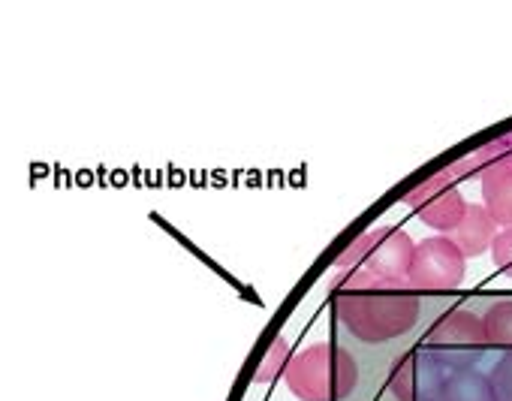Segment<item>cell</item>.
Wrapping results in <instances>:
<instances>
[{
  "label": "cell",
  "instance_id": "cell-1",
  "mask_svg": "<svg viewBox=\"0 0 512 401\" xmlns=\"http://www.w3.org/2000/svg\"><path fill=\"white\" fill-rule=\"evenodd\" d=\"M332 308L341 326L365 344H386L419 320V293L407 281H383L371 272H338Z\"/></svg>",
  "mask_w": 512,
  "mask_h": 401
},
{
  "label": "cell",
  "instance_id": "cell-2",
  "mask_svg": "<svg viewBox=\"0 0 512 401\" xmlns=\"http://www.w3.org/2000/svg\"><path fill=\"white\" fill-rule=\"evenodd\" d=\"M284 383L299 401H344L359 383V365L350 350L317 341L290 359Z\"/></svg>",
  "mask_w": 512,
  "mask_h": 401
},
{
  "label": "cell",
  "instance_id": "cell-3",
  "mask_svg": "<svg viewBox=\"0 0 512 401\" xmlns=\"http://www.w3.org/2000/svg\"><path fill=\"white\" fill-rule=\"evenodd\" d=\"M416 242L395 227H374L359 233L335 260L338 272H371L383 281H407Z\"/></svg>",
  "mask_w": 512,
  "mask_h": 401
},
{
  "label": "cell",
  "instance_id": "cell-4",
  "mask_svg": "<svg viewBox=\"0 0 512 401\" xmlns=\"http://www.w3.org/2000/svg\"><path fill=\"white\" fill-rule=\"evenodd\" d=\"M446 371H461L473 368L482 353L488 350L482 314H473L470 308H455L446 317H440L431 332H428V347H425Z\"/></svg>",
  "mask_w": 512,
  "mask_h": 401
},
{
  "label": "cell",
  "instance_id": "cell-5",
  "mask_svg": "<svg viewBox=\"0 0 512 401\" xmlns=\"http://www.w3.org/2000/svg\"><path fill=\"white\" fill-rule=\"evenodd\" d=\"M464 272L467 257L458 251V245L449 236H431L416 242L407 284L416 293H449L464 281Z\"/></svg>",
  "mask_w": 512,
  "mask_h": 401
},
{
  "label": "cell",
  "instance_id": "cell-6",
  "mask_svg": "<svg viewBox=\"0 0 512 401\" xmlns=\"http://www.w3.org/2000/svg\"><path fill=\"white\" fill-rule=\"evenodd\" d=\"M404 206H410L425 227L437 230L440 236H452L461 218L467 215L470 203L455 187V178L449 175V169H440L437 175L425 178L422 184L404 193Z\"/></svg>",
  "mask_w": 512,
  "mask_h": 401
},
{
  "label": "cell",
  "instance_id": "cell-7",
  "mask_svg": "<svg viewBox=\"0 0 512 401\" xmlns=\"http://www.w3.org/2000/svg\"><path fill=\"white\" fill-rule=\"evenodd\" d=\"M449 371L428 350H407L389 371V392L398 401H437Z\"/></svg>",
  "mask_w": 512,
  "mask_h": 401
},
{
  "label": "cell",
  "instance_id": "cell-8",
  "mask_svg": "<svg viewBox=\"0 0 512 401\" xmlns=\"http://www.w3.org/2000/svg\"><path fill=\"white\" fill-rule=\"evenodd\" d=\"M497 233H500V227L494 224V218L488 215L485 206H467V215L461 218V224L455 227V233L449 239L470 260V257H482L485 251H491Z\"/></svg>",
  "mask_w": 512,
  "mask_h": 401
},
{
  "label": "cell",
  "instance_id": "cell-9",
  "mask_svg": "<svg viewBox=\"0 0 512 401\" xmlns=\"http://www.w3.org/2000/svg\"><path fill=\"white\" fill-rule=\"evenodd\" d=\"M482 206L500 230L512 227V166H494L482 178Z\"/></svg>",
  "mask_w": 512,
  "mask_h": 401
},
{
  "label": "cell",
  "instance_id": "cell-10",
  "mask_svg": "<svg viewBox=\"0 0 512 401\" xmlns=\"http://www.w3.org/2000/svg\"><path fill=\"white\" fill-rule=\"evenodd\" d=\"M440 401H497V392L491 374H482L476 368H461V371H449Z\"/></svg>",
  "mask_w": 512,
  "mask_h": 401
},
{
  "label": "cell",
  "instance_id": "cell-11",
  "mask_svg": "<svg viewBox=\"0 0 512 401\" xmlns=\"http://www.w3.org/2000/svg\"><path fill=\"white\" fill-rule=\"evenodd\" d=\"M488 347H500L503 353L512 350V299H497L482 314Z\"/></svg>",
  "mask_w": 512,
  "mask_h": 401
},
{
  "label": "cell",
  "instance_id": "cell-12",
  "mask_svg": "<svg viewBox=\"0 0 512 401\" xmlns=\"http://www.w3.org/2000/svg\"><path fill=\"white\" fill-rule=\"evenodd\" d=\"M290 344H287V338H275L272 344H269V350L263 353V359H260V365H256V371H253V383H275L278 377H284V371H287V365H290Z\"/></svg>",
  "mask_w": 512,
  "mask_h": 401
},
{
  "label": "cell",
  "instance_id": "cell-13",
  "mask_svg": "<svg viewBox=\"0 0 512 401\" xmlns=\"http://www.w3.org/2000/svg\"><path fill=\"white\" fill-rule=\"evenodd\" d=\"M476 157H479V163H482L485 172L494 169V166H512V130L503 133V136H497V139H491V142H485V145H479L476 148Z\"/></svg>",
  "mask_w": 512,
  "mask_h": 401
},
{
  "label": "cell",
  "instance_id": "cell-14",
  "mask_svg": "<svg viewBox=\"0 0 512 401\" xmlns=\"http://www.w3.org/2000/svg\"><path fill=\"white\" fill-rule=\"evenodd\" d=\"M491 383L497 392V401H512V350H506L494 368H491Z\"/></svg>",
  "mask_w": 512,
  "mask_h": 401
},
{
  "label": "cell",
  "instance_id": "cell-15",
  "mask_svg": "<svg viewBox=\"0 0 512 401\" xmlns=\"http://www.w3.org/2000/svg\"><path fill=\"white\" fill-rule=\"evenodd\" d=\"M491 257H494V266H497L506 278H512V227L497 233V239H494V245H491Z\"/></svg>",
  "mask_w": 512,
  "mask_h": 401
},
{
  "label": "cell",
  "instance_id": "cell-16",
  "mask_svg": "<svg viewBox=\"0 0 512 401\" xmlns=\"http://www.w3.org/2000/svg\"><path fill=\"white\" fill-rule=\"evenodd\" d=\"M446 169H449V175H452L455 181H461V178H476V175L482 178V172H485L482 163H479V157H476V151H473V154H464L461 160L449 163Z\"/></svg>",
  "mask_w": 512,
  "mask_h": 401
},
{
  "label": "cell",
  "instance_id": "cell-17",
  "mask_svg": "<svg viewBox=\"0 0 512 401\" xmlns=\"http://www.w3.org/2000/svg\"><path fill=\"white\" fill-rule=\"evenodd\" d=\"M437 401H440V398H437Z\"/></svg>",
  "mask_w": 512,
  "mask_h": 401
}]
</instances>
